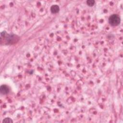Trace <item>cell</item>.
Wrapping results in <instances>:
<instances>
[{"label": "cell", "instance_id": "obj_6", "mask_svg": "<svg viewBox=\"0 0 123 123\" xmlns=\"http://www.w3.org/2000/svg\"><path fill=\"white\" fill-rule=\"evenodd\" d=\"M3 123H13V121L10 118H6L3 120Z\"/></svg>", "mask_w": 123, "mask_h": 123}, {"label": "cell", "instance_id": "obj_2", "mask_svg": "<svg viewBox=\"0 0 123 123\" xmlns=\"http://www.w3.org/2000/svg\"><path fill=\"white\" fill-rule=\"evenodd\" d=\"M109 23L112 26H117L120 23V18L116 14H113L110 16L109 18Z\"/></svg>", "mask_w": 123, "mask_h": 123}, {"label": "cell", "instance_id": "obj_3", "mask_svg": "<svg viewBox=\"0 0 123 123\" xmlns=\"http://www.w3.org/2000/svg\"><path fill=\"white\" fill-rule=\"evenodd\" d=\"M0 91L2 94L3 95H6V94H8L9 92V89L8 87L6 86V85H2L0 87Z\"/></svg>", "mask_w": 123, "mask_h": 123}, {"label": "cell", "instance_id": "obj_1", "mask_svg": "<svg viewBox=\"0 0 123 123\" xmlns=\"http://www.w3.org/2000/svg\"><path fill=\"white\" fill-rule=\"evenodd\" d=\"M1 39L5 38V41L7 44H12L15 41L16 39V36L14 35H6V32L5 31H3L1 33Z\"/></svg>", "mask_w": 123, "mask_h": 123}, {"label": "cell", "instance_id": "obj_4", "mask_svg": "<svg viewBox=\"0 0 123 123\" xmlns=\"http://www.w3.org/2000/svg\"><path fill=\"white\" fill-rule=\"evenodd\" d=\"M60 11V8L57 5H53L51 8V12L52 14H57Z\"/></svg>", "mask_w": 123, "mask_h": 123}, {"label": "cell", "instance_id": "obj_5", "mask_svg": "<svg viewBox=\"0 0 123 123\" xmlns=\"http://www.w3.org/2000/svg\"><path fill=\"white\" fill-rule=\"evenodd\" d=\"M95 1H94V0H88L87 1V4L88 6L92 7L93 6L94 4H95Z\"/></svg>", "mask_w": 123, "mask_h": 123}]
</instances>
